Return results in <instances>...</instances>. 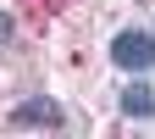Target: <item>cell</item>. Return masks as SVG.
Listing matches in <instances>:
<instances>
[{"mask_svg": "<svg viewBox=\"0 0 155 139\" xmlns=\"http://www.w3.org/2000/svg\"><path fill=\"white\" fill-rule=\"evenodd\" d=\"M111 61L127 72H150L155 67V39L150 33H116L111 39Z\"/></svg>", "mask_w": 155, "mask_h": 139, "instance_id": "cell-1", "label": "cell"}, {"mask_svg": "<svg viewBox=\"0 0 155 139\" xmlns=\"http://www.w3.org/2000/svg\"><path fill=\"white\" fill-rule=\"evenodd\" d=\"M11 128H61V106L55 100H22L11 111Z\"/></svg>", "mask_w": 155, "mask_h": 139, "instance_id": "cell-2", "label": "cell"}, {"mask_svg": "<svg viewBox=\"0 0 155 139\" xmlns=\"http://www.w3.org/2000/svg\"><path fill=\"white\" fill-rule=\"evenodd\" d=\"M122 111H127V117H155V95H150V84H127V89H122Z\"/></svg>", "mask_w": 155, "mask_h": 139, "instance_id": "cell-3", "label": "cell"}]
</instances>
